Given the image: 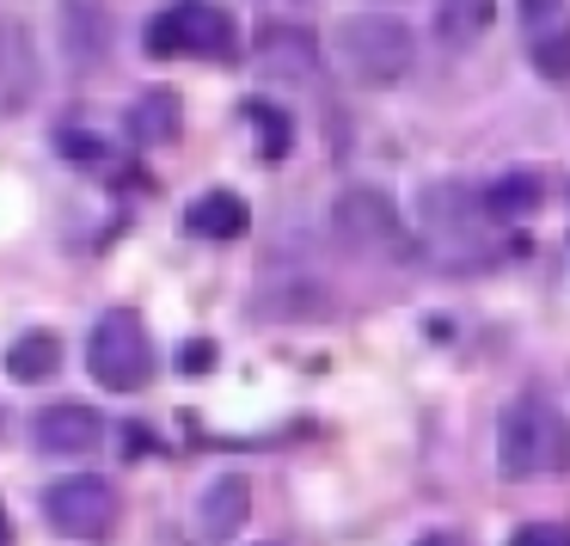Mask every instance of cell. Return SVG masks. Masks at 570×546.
I'll list each match as a JSON object with an SVG mask.
<instances>
[{
  "mask_svg": "<svg viewBox=\"0 0 570 546\" xmlns=\"http://www.w3.org/2000/svg\"><path fill=\"white\" fill-rule=\"evenodd\" d=\"M497 472L503 479H546L570 472V418L546 393H521L497 418Z\"/></svg>",
  "mask_w": 570,
  "mask_h": 546,
  "instance_id": "1",
  "label": "cell"
},
{
  "mask_svg": "<svg viewBox=\"0 0 570 546\" xmlns=\"http://www.w3.org/2000/svg\"><path fill=\"white\" fill-rule=\"evenodd\" d=\"M332 62L356 87H399L411 75V62H417V38L393 13H350L332 31Z\"/></svg>",
  "mask_w": 570,
  "mask_h": 546,
  "instance_id": "2",
  "label": "cell"
},
{
  "mask_svg": "<svg viewBox=\"0 0 570 546\" xmlns=\"http://www.w3.org/2000/svg\"><path fill=\"white\" fill-rule=\"evenodd\" d=\"M148 56L173 62V56H197V62H234L239 50V31H234V13L222 0H173L148 19Z\"/></svg>",
  "mask_w": 570,
  "mask_h": 546,
  "instance_id": "3",
  "label": "cell"
},
{
  "mask_svg": "<svg viewBox=\"0 0 570 546\" xmlns=\"http://www.w3.org/2000/svg\"><path fill=\"white\" fill-rule=\"evenodd\" d=\"M87 369L105 393H141V387L154 381V369H160L148 320L129 313V308L99 313V325H92V338H87Z\"/></svg>",
  "mask_w": 570,
  "mask_h": 546,
  "instance_id": "4",
  "label": "cell"
},
{
  "mask_svg": "<svg viewBox=\"0 0 570 546\" xmlns=\"http://www.w3.org/2000/svg\"><path fill=\"white\" fill-rule=\"evenodd\" d=\"M332 240L350 252V259H411V234L405 215L393 209V197L374 185H350L344 197L332 203Z\"/></svg>",
  "mask_w": 570,
  "mask_h": 546,
  "instance_id": "5",
  "label": "cell"
},
{
  "mask_svg": "<svg viewBox=\"0 0 570 546\" xmlns=\"http://www.w3.org/2000/svg\"><path fill=\"white\" fill-rule=\"evenodd\" d=\"M117 509H124V497L99 472H68V479H56L43 491V521L62 540H105L117 528Z\"/></svg>",
  "mask_w": 570,
  "mask_h": 546,
  "instance_id": "6",
  "label": "cell"
},
{
  "mask_svg": "<svg viewBox=\"0 0 570 546\" xmlns=\"http://www.w3.org/2000/svg\"><path fill=\"white\" fill-rule=\"evenodd\" d=\"M252 56L276 80H313V68H320V31L295 26V19H264L258 38H252Z\"/></svg>",
  "mask_w": 570,
  "mask_h": 546,
  "instance_id": "7",
  "label": "cell"
},
{
  "mask_svg": "<svg viewBox=\"0 0 570 546\" xmlns=\"http://www.w3.org/2000/svg\"><path fill=\"white\" fill-rule=\"evenodd\" d=\"M31 442L56 460H87L105 442V418L92 406H43L31 423Z\"/></svg>",
  "mask_w": 570,
  "mask_h": 546,
  "instance_id": "8",
  "label": "cell"
},
{
  "mask_svg": "<svg viewBox=\"0 0 570 546\" xmlns=\"http://www.w3.org/2000/svg\"><path fill=\"white\" fill-rule=\"evenodd\" d=\"M38 99V50L19 19H0V117H19Z\"/></svg>",
  "mask_w": 570,
  "mask_h": 546,
  "instance_id": "9",
  "label": "cell"
},
{
  "mask_svg": "<svg viewBox=\"0 0 570 546\" xmlns=\"http://www.w3.org/2000/svg\"><path fill=\"white\" fill-rule=\"evenodd\" d=\"M252 516V485L246 472H222V479L209 485V497H203V534L209 540H227V534H239Z\"/></svg>",
  "mask_w": 570,
  "mask_h": 546,
  "instance_id": "10",
  "label": "cell"
},
{
  "mask_svg": "<svg viewBox=\"0 0 570 546\" xmlns=\"http://www.w3.org/2000/svg\"><path fill=\"white\" fill-rule=\"evenodd\" d=\"M185 227L197 240H239L246 234V197L239 191H209L185 209Z\"/></svg>",
  "mask_w": 570,
  "mask_h": 546,
  "instance_id": "11",
  "label": "cell"
},
{
  "mask_svg": "<svg viewBox=\"0 0 570 546\" xmlns=\"http://www.w3.org/2000/svg\"><path fill=\"white\" fill-rule=\"evenodd\" d=\"M491 19H497V0H442L435 7V38L448 50H472L491 31Z\"/></svg>",
  "mask_w": 570,
  "mask_h": 546,
  "instance_id": "12",
  "label": "cell"
},
{
  "mask_svg": "<svg viewBox=\"0 0 570 546\" xmlns=\"http://www.w3.org/2000/svg\"><path fill=\"white\" fill-rule=\"evenodd\" d=\"M540 197H546V185L533 173H503V178H491V185L479 191V203H484L491 222H521V215L540 209Z\"/></svg>",
  "mask_w": 570,
  "mask_h": 546,
  "instance_id": "13",
  "label": "cell"
},
{
  "mask_svg": "<svg viewBox=\"0 0 570 546\" xmlns=\"http://www.w3.org/2000/svg\"><path fill=\"white\" fill-rule=\"evenodd\" d=\"M56 369H62V338H56V332H26V338H13V350H7V374H13L19 387L50 381Z\"/></svg>",
  "mask_w": 570,
  "mask_h": 546,
  "instance_id": "14",
  "label": "cell"
},
{
  "mask_svg": "<svg viewBox=\"0 0 570 546\" xmlns=\"http://www.w3.org/2000/svg\"><path fill=\"white\" fill-rule=\"evenodd\" d=\"M129 136L141 142V148H160V142L178 136V99L166 87L141 92L136 105H129Z\"/></svg>",
  "mask_w": 570,
  "mask_h": 546,
  "instance_id": "15",
  "label": "cell"
},
{
  "mask_svg": "<svg viewBox=\"0 0 570 546\" xmlns=\"http://www.w3.org/2000/svg\"><path fill=\"white\" fill-rule=\"evenodd\" d=\"M246 124L258 129V160H264V166H276V160L288 154V142H295L288 117L276 111V105H264V99H246Z\"/></svg>",
  "mask_w": 570,
  "mask_h": 546,
  "instance_id": "16",
  "label": "cell"
},
{
  "mask_svg": "<svg viewBox=\"0 0 570 546\" xmlns=\"http://www.w3.org/2000/svg\"><path fill=\"white\" fill-rule=\"evenodd\" d=\"M533 68L546 80H570V26H552L533 38Z\"/></svg>",
  "mask_w": 570,
  "mask_h": 546,
  "instance_id": "17",
  "label": "cell"
},
{
  "mask_svg": "<svg viewBox=\"0 0 570 546\" xmlns=\"http://www.w3.org/2000/svg\"><path fill=\"white\" fill-rule=\"evenodd\" d=\"M509 546H570V521H521Z\"/></svg>",
  "mask_w": 570,
  "mask_h": 546,
  "instance_id": "18",
  "label": "cell"
},
{
  "mask_svg": "<svg viewBox=\"0 0 570 546\" xmlns=\"http://www.w3.org/2000/svg\"><path fill=\"white\" fill-rule=\"evenodd\" d=\"M56 148H62L68 160H92V166L111 160V154H105V142H99V136H87V129H80V136H75V129H62V136H56Z\"/></svg>",
  "mask_w": 570,
  "mask_h": 546,
  "instance_id": "19",
  "label": "cell"
},
{
  "mask_svg": "<svg viewBox=\"0 0 570 546\" xmlns=\"http://www.w3.org/2000/svg\"><path fill=\"white\" fill-rule=\"evenodd\" d=\"M178 362H185V374H209L215 344H209V338H190V344H185V357H178Z\"/></svg>",
  "mask_w": 570,
  "mask_h": 546,
  "instance_id": "20",
  "label": "cell"
},
{
  "mask_svg": "<svg viewBox=\"0 0 570 546\" xmlns=\"http://www.w3.org/2000/svg\"><path fill=\"white\" fill-rule=\"evenodd\" d=\"M411 546H466L460 534H423V540H411Z\"/></svg>",
  "mask_w": 570,
  "mask_h": 546,
  "instance_id": "21",
  "label": "cell"
},
{
  "mask_svg": "<svg viewBox=\"0 0 570 546\" xmlns=\"http://www.w3.org/2000/svg\"><path fill=\"white\" fill-rule=\"evenodd\" d=\"M0 546H13V521H7V504H0Z\"/></svg>",
  "mask_w": 570,
  "mask_h": 546,
  "instance_id": "22",
  "label": "cell"
}]
</instances>
